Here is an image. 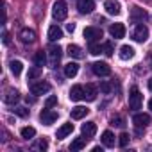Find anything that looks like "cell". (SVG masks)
I'll list each match as a JSON object with an SVG mask.
<instances>
[{
	"label": "cell",
	"instance_id": "1",
	"mask_svg": "<svg viewBox=\"0 0 152 152\" xmlns=\"http://www.w3.org/2000/svg\"><path fill=\"white\" fill-rule=\"evenodd\" d=\"M66 15H68V6H66V2H64V0H57V2L52 6V16H54L57 22H61V20L66 18Z\"/></svg>",
	"mask_w": 152,
	"mask_h": 152
},
{
	"label": "cell",
	"instance_id": "2",
	"mask_svg": "<svg viewBox=\"0 0 152 152\" xmlns=\"http://www.w3.org/2000/svg\"><path fill=\"white\" fill-rule=\"evenodd\" d=\"M141 104H143V95L140 93V90L136 86H132L131 91H129V107L136 111V109L141 107Z\"/></svg>",
	"mask_w": 152,
	"mask_h": 152
},
{
	"label": "cell",
	"instance_id": "3",
	"mask_svg": "<svg viewBox=\"0 0 152 152\" xmlns=\"http://www.w3.org/2000/svg\"><path fill=\"white\" fill-rule=\"evenodd\" d=\"M84 38L88 43H97L102 38V31L99 27H86L84 29Z\"/></svg>",
	"mask_w": 152,
	"mask_h": 152
},
{
	"label": "cell",
	"instance_id": "4",
	"mask_svg": "<svg viewBox=\"0 0 152 152\" xmlns=\"http://www.w3.org/2000/svg\"><path fill=\"white\" fill-rule=\"evenodd\" d=\"M48 57H50V66H57L59 64V61H61V57H63V50H61V47L59 45H52L50 48H48Z\"/></svg>",
	"mask_w": 152,
	"mask_h": 152
},
{
	"label": "cell",
	"instance_id": "5",
	"mask_svg": "<svg viewBox=\"0 0 152 152\" xmlns=\"http://www.w3.org/2000/svg\"><path fill=\"white\" fill-rule=\"evenodd\" d=\"M91 70H93V73H95V75H99V77H107V75L111 73L109 64H107V63H102V61L93 63V64H91Z\"/></svg>",
	"mask_w": 152,
	"mask_h": 152
},
{
	"label": "cell",
	"instance_id": "6",
	"mask_svg": "<svg viewBox=\"0 0 152 152\" xmlns=\"http://www.w3.org/2000/svg\"><path fill=\"white\" fill-rule=\"evenodd\" d=\"M147 38H148V29L141 23L136 25L134 31H132V39L138 41V43H143V41H147Z\"/></svg>",
	"mask_w": 152,
	"mask_h": 152
},
{
	"label": "cell",
	"instance_id": "7",
	"mask_svg": "<svg viewBox=\"0 0 152 152\" xmlns=\"http://www.w3.org/2000/svg\"><path fill=\"white\" fill-rule=\"evenodd\" d=\"M50 91V84L47 81H38V83H31V93L32 95H43Z\"/></svg>",
	"mask_w": 152,
	"mask_h": 152
},
{
	"label": "cell",
	"instance_id": "8",
	"mask_svg": "<svg viewBox=\"0 0 152 152\" xmlns=\"http://www.w3.org/2000/svg\"><path fill=\"white\" fill-rule=\"evenodd\" d=\"M39 120H41V124H45V125H52V124L57 120V113H56V111H50V107H47V109H43V111L39 113Z\"/></svg>",
	"mask_w": 152,
	"mask_h": 152
},
{
	"label": "cell",
	"instance_id": "9",
	"mask_svg": "<svg viewBox=\"0 0 152 152\" xmlns=\"http://www.w3.org/2000/svg\"><path fill=\"white\" fill-rule=\"evenodd\" d=\"M132 124H134V127L136 129H145L148 124H150V116L147 115V113H136L134 116H132Z\"/></svg>",
	"mask_w": 152,
	"mask_h": 152
},
{
	"label": "cell",
	"instance_id": "10",
	"mask_svg": "<svg viewBox=\"0 0 152 152\" xmlns=\"http://www.w3.org/2000/svg\"><path fill=\"white\" fill-rule=\"evenodd\" d=\"M104 9H106L107 15L116 16V15H120V2H118V0H106V2H104Z\"/></svg>",
	"mask_w": 152,
	"mask_h": 152
},
{
	"label": "cell",
	"instance_id": "11",
	"mask_svg": "<svg viewBox=\"0 0 152 152\" xmlns=\"http://www.w3.org/2000/svg\"><path fill=\"white\" fill-rule=\"evenodd\" d=\"M18 100H20V93L15 88H7L6 90V95H4V102L9 104V106H15Z\"/></svg>",
	"mask_w": 152,
	"mask_h": 152
},
{
	"label": "cell",
	"instance_id": "12",
	"mask_svg": "<svg viewBox=\"0 0 152 152\" xmlns=\"http://www.w3.org/2000/svg\"><path fill=\"white\" fill-rule=\"evenodd\" d=\"M77 9H79L81 15H90V13H93V9H95V2H93V0H79Z\"/></svg>",
	"mask_w": 152,
	"mask_h": 152
},
{
	"label": "cell",
	"instance_id": "13",
	"mask_svg": "<svg viewBox=\"0 0 152 152\" xmlns=\"http://www.w3.org/2000/svg\"><path fill=\"white\" fill-rule=\"evenodd\" d=\"M109 34L115 38V39H122L125 36V25L124 23H113L109 27Z\"/></svg>",
	"mask_w": 152,
	"mask_h": 152
},
{
	"label": "cell",
	"instance_id": "14",
	"mask_svg": "<svg viewBox=\"0 0 152 152\" xmlns=\"http://www.w3.org/2000/svg\"><path fill=\"white\" fill-rule=\"evenodd\" d=\"M34 39H36V34H34L32 29H22L20 31V41L22 43L31 45V43H34Z\"/></svg>",
	"mask_w": 152,
	"mask_h": 152
},
{
	"label": "cell",
	"instance_id": "15",
	"mask_svg": "<svg viewBox=\"0 0 152 152\" xmlns=\"http://www.w3.org/2000/svg\"><path fill=\"white\" fill-rule=\"evenodd\" d=\"M70 100L73 102H79V100H84V86H73L70 90Z\"/></svg>",
	"mask_w": 152,
	"mask_h": 152
},
{
	"label": "cell",
	"instance_id": "16",
	"mask_svg": "<svg viewBox=\"0 0 152 152\" xmlns=\"http://www.w3.org/2000/svg\"><path fill=\"white\" fill-rule=\"evenodd\" d=\"M81 132H83V136H86V138H93L95 132H97V124H95V122H86V124H83Z\"/></svg>",
	"mask_w": 152,
	"mask_h": 152
},
{
	"label": "cell",
	"instance_id": "17",
	"mask_svg": "<svg viewBox=\"0 0 152 152\" xmlns=\"http://www.w3.org/2000/svg\"><path fill=\"white\" fill-rule=\"evenodd\" d=\"M131 18H132V22H145V20L148 18V15H147L145 9H141V7H132Z\"/></svg>",
	"mask_w": 152,
	"mask_h": 152
},
{
	"label": "cell",
	"instance_id": "18",
	"mask_svg": "<svg viewBox=\"0 0 152 152\" xmlns=\"http://www.w3.org/2000/svg\"><path fill=\"white\" fill-rule=\"evenodd\" d=\"M88 113H90V109H88V107H84V106H75V107L72 109V113H70V115H72V118H73V120H81V118H84Z\"/></svg>",
	"mask_w": 152,
	"mask_h": 152
},
{
	"label": "cell",
	"instance_id": "19",
	"mask_svg": "<svg viewBox=\"0 0 152 152\" xmlns=\"http://www.w3.org/2000/svg\"><path fill=\"white\" fill-rule=\"evenodd\" d=\"M72 132H73V124H63V125L57 129L56 136H57V140H63V138H66V136L72 134Z\"/></svg>",
	"mask_w": 152,
	"mask_h": 152
},
{
	"label": "cell",
	"instance_id": "20",
	"mask_svg": "<svg viewBox=\"0 0 152 152\" xmlns=\"http://www.w3.org/2000/svg\"><path fill=\"white\" fill-rule=\"evenodd\" d=\"M63 38V31H61V27H57V25H50L48 27V39L50 41H59Z\"/></svg>",
	"mask_w": 152,
	"mask_h": 152
},
{
	"label": "cell",
	"instance_id": "21",
	"mask_svg": "<svg viewBox=\"0 0 152 152\" xmlns=\"http://www.w3.org/2000/svg\"><path fill=\"white\" fill-rule=\"evenodd\" d=\"M68 56L70 57H75V59H83L84 57V52H83V48L79 47V45H68Z\"/></svg>",
	"mask_w": 152,
	"mask_h": 152
},
{
	"label": "cell",
	"instance_id": "22",
	"mask_svg": "<svg viewBox=\"0 0 152 152\" xmlns=\"http://www.w3.org/2000/svg\"><path fill=\"white\" fill-rule=\"evenodd\" d=\"M132 57H134V48L129 47V45H124V47L120 48V59H122V61H129V59H132Z\"/></svg>",
	"mask_w": 152,
	"mask_h": 152
},
{
	"label": "cell",
	"instance_id": "23",
	"mask_svg": "<svg viewBox=\"0 0 152 152\" xmlns=\"http://www.w3.org/2000/svg\"><path fill=\"white\" fill-rule=\"evenodd\" d=\"M86 141H88V138H86V136L75 138V140L72 141V145H70V150H83V148L86 147Z\"/></svg>",
	"mask_w": 152,
	"mask_h": 152
},
{
	"label": "cell",
	"instance_id": "24",
	"mask_svg": "<svg viewBox=\"0 0 152 152\" xmlns=\"http://www.w3.org/2000/svg\"><path fill=\"white\" fill-rule=\"evenodd\" d=\"M77 72H79V64L77 63H68V64H64V75L66 77H75L77 75Z\"/></svg>",
	"mask_w": 152,
	"mask_h": 152
},
{
	"label": "cell",
	"instance_id": "25",
	"mask_svg": "<svg viewBox=\"0 0 152 152\" xmlns=\"http://www.w3.org/2000/svg\"><path fill=\"white\" fill-rule=\"evenodd\" d=\"M84 99L90 100V102H93L97 99V88L93 84H86L84 86Z\"/></svg>",
	"mask_w": 152,
	"mask_h": 152
},
{
	"label": "cell",
	"instance_id": "26",
	"mask_svg": "<svg viewBox=\"0 0 152 152\" xmlns=\"http://www.w3.org/2000/svg\"><path fill=\"white\" fill-rule=\"evenodd\" d=\"M100 140H102V145L104 147H115V134L111 131H104Z\"/></svg>",
	"mask_w": 152,
	"mask_h": 152
},
{
	"label": "cell",
	"instance_id": "27",
	"mask_svg": "<svg viewBox=\"0 0 152 152\" xmlns=\"http://www.w3.org/2000/svg\"><path fill=\"white\" fill-rule=\"evenodd\" d=\"M20 134H22L23 140H32V138L36 136V129H34V127H22Z\"/></svg>",
	"mask_w": 152,
	"mask_h": 152
},
{
	"label": "cell",
	"instance_id": "28",
	"mask_svg": "<svg viewBox=\"0 0 152 152\" xmlns=\"http://www.w3.org/2000/svg\"><path fill=\"white\" fill-rule=\"evenodd\" d=\"M9 68H11V72H13V75H18L22 73V70H23V64H22V61H11L9 63Z\"/></svg>",
	"mask_w": 152,
	"mask_h": 152
},
{
	"label": "cell",
	"instance_id": "29",
	"mask_svg": "<svg viewBox=\"0 0 152 152\" xmlns=\"http://www.w3.org/2000/svg\"><path fill=\"white\" fill-rule=\"evenodd\" d=\"M34 63H36V66H39V68L45 66V64H47V54H45L43 50H39V52L34 56Z\"/></svg>",
	"mask_w": 152,
	"mask_h": 152
},
{
	"label": "cell",
	"instance_id": "30",
	"mask_svg": "<svg viewBox=\"0 0 152 152\" xmlns=\"http://www.w3.org/2000/svg\"><path fill=\"white\" fill-rule=\"evenodd\" d=\"M41 75V68L39 66H34V68H29V73H27V79L32 81V79H38Z\"/></svg>",
	"mask_w": 152,
	"mask_h": 152
},
{
	"label": "cell",
	"instance_id": "31",
	"mask_svg": "<svg viewBox=\"0 0 152 152\" xmlns=\"http://www.w3.org/2000/svg\"><path fill=\"white\" fill-rule=\"evenodd\" d=\"M129 140H131V138H129V134H127V132H122V134L118 136V145L124 148V147H127V145H129Z\"/></svg>",
	"mask_w": 152,
	"mask_h": 152
},
{
	"label": "cell",
	"instance_id": "32",
	"mask_svg": "<svg viewBox=\"0 0 152 152\" xmlns=\"http://www.w3.org/2000/svg\"><path fill=\"white\" fill-rule=\"evenodd\" d=\"M100 52H104V50H102V47H99L97 43H90V54H93V56H99Z\"/></svg>",
	"mask_w": 152,
	"mask_h": 152
},
{
	"label": "cell",
	"instance_id": "33",
	"mask_svg": "<svg viewBox=\"0 0 152 152\" xmlns=\"http://www.w3.org/2000/svg\"><path fill=\"white\" fill-rule=\"evenodd\" d=\"M102 50H104L106 56H113V43H111V41H106V43L102 45Z\"/></svg>",
	"mask_w": 152,
	"mask_h": 152
},
{
	"label": "cell",
	"instance_id": "34",
	"mask_svg": "<svg viewBox=\"0 0 152 152\" xmlns=\"http://www.w3.org/2000/svg\"><path fill=\"white\" fill-rule=\"evenodd\" d=\"M111 90H113V86H111L107 81H102V83H100V91H102V93L107 95V93H111Z\"/></svg>",
	"mask_w": 152,
	"mask_h": 152
},
{
	"label": "cell",
	"instance_id": "35",
	"mask_svg": "<svg viewBox=\"0 0 152 152\" xmlns=\"http://www.w3.org/2000/svg\"><path fill=\"white\" fill-rule=\"evenodd\" d=\"M13 111H15V115H18V116H22V118H25V116H29V109H25V107H15Z\"/></svg>",
	"mask_w": 152,
	"mask_h": 152
},
{
	"label": "cell",
	"instance_id": "36",
	"mask_svg": "<svg viewBox=\"0 0 152 152\" xmlns=\"http://www.w3.org/2000/svg\"><path fill=\"white\" fill-rule=\"evenodd\" d=\"M111 125H116V127H124L125 124H124V118H122V116H113V118H111Z\"/></svg>",
	"mask_w": 152,
	"mask_h": 152
},
{
	"label": "cell",
	"instance_id": "37",
	"mask_svg": "<svg viewBox=\"0 0 152 152\" xmlns=\"http://www.w3.org/2000/svg\"><path fill=\"white\" fill-rule=\"evenodd\" d=\"M56 104H57V97H54V95L45 100V107H54Z\"/></svg>",
	"mask_w": 152,
	"mask_h": 152
},
{
	"label": "cell",
	"instance_id": "38",
	"mask_svg": "<svg viewBox=\"0 0 152 152\" xmlns=\"http://www.w3.org/2000/svg\"><path fill=\"white\" fill-rule=\"evenodd\" d=\"M47 147H48L47 140H39V141H38V148H41V150H47Z\"/></svg>",
	"mask_w": 152,
	"mask_h": 152
},
{
	"label": "cell",
	"instance_id": "39",
	"mask_svg": "<svg viewBox=\"0 0 152 152\" xmlns=\"http://www.w3.org/2000/svg\"><path fill=\"white\" fill-rule=\"evenodd\" d=\"M2 41H4V45H9V43H11V34H9L7 31L4 32V39H2Z\"/></svg>",
	"mask_w": 152,
	"mask_h": 152
},
{
	"label": "cell",
	"instance_id": "40",
	"mask_svg": "<svg viewBox=\"0 0 152 152\" xmlns=\"http://www.w3.org/2000/svg\"><path fill=\"white\" fill-rule=\"evenodd\" d=\"M66 31H68V32H73V31H75V23H68V25H66Z\"/></svg>",
	"mask_w": 152,
	"mask_h": 152
},
{
	"label": "cell",
	"instance_id": "41",
	"mask_svg": "<svg viewBox=\"0 0 152 152\" xmlns=\"http://www.w3.org/2000/svg\"><path fill=\"white\" fill-rule=\"evenodd\" d=\"M25 100H27V104H34V102H36V99H34V97H29V95L25 97Z\"/></svg>",
	"mask_w": 152,
	"mask_h": 152
},
{
	"label": "cell",
	"instance_id": "42",
	"mask_svg": "<svg viewBox=\"0 0 152 152\" xmlns=\"http://www.w3.org/2000/svg\"><path fill=\"white\" fill-rule=\"evenodd\" d=\"M148 90H150V91H152V77H150V79H148Z\"/></svg>",
	"mask_w": 152,
	"mask_h": 152
},
{
	"label": "cell",
	"instance_id": "43",
	"mask_svg": "<svg viewBox=\"0 0 152 152\" xmlns=\"http://www.w3.org/2000/svg\"><path fill=\"white\" fill-rule=\"evenodd\" d=\"M148 109H150V111H152V99H150V100H148Z\"/></svg>",
	"mask_w": 152,
	"mask_h": 152
},
{
	"label": "cell",
	"instance_id": "44",
	"mask_svg": "<svg viewBox=\"0 0 152 152\" xmlns=\"http://www.w3.org/2000/svg\"><path fill=\"white\" fill-rule=\"evenodd\" d=\"M150 64H152V54H150Z\"/></svg>",
	"mask_w": 152,
	"mask_h": 152
}]
</instances>
